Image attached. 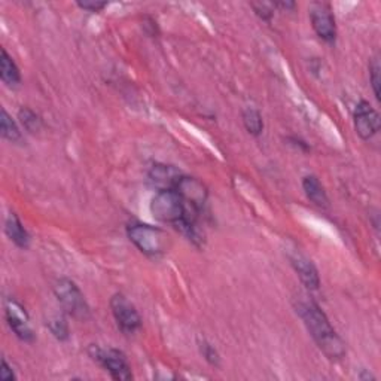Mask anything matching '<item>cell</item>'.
I'll use <instances>...</instances> for the list:
<instances>
[{"label": "cell", "mask_w": 381, "mask_h": 381, "mask_svg": "<svg viewBox=\"0 0 381 381\" xmlns=\"http://www.w3.org/2000/svg\"><path fill=\"white\" fill-rule=\"evenodd\" d=\"M297 312L304 322L307 331L317 344V347L331 360H341L346 356V344L334 330L328 316L312 300H300Z\"/></svg>", "instance_id": "6da1fadb"}, {"label": "cell", "mask_w": 381, "mask_h": 381, "mask_svg": "<svg viewBox=\"0 0 381 381\" xmlns=\"http://www.w3.org/2000/svg\"><path fill=\"white\" fill-rule=\"evenodd\" d=\"M151 213L157 221L174 227L180 221L197 222L199 209L185 203V199L174 189H164L158 191L152 198Z\"/></svg>", "instance_id": "7a4b0ae2"}, {"label": "cell", "mask_w": 381, "mask_h": 381, "mask_svg": "<svg viewBox=\"0 0 381 381\" xmlns=\"http://www.w3.org/2000/svg\"><path fill=\"white\" fill-rule=\"evenodd\" d=\"M130 242L148 257H159L166 253L170 237L162 229L148 224H132L127 228Z\"/></svg>", "instance_id": "3957f363"}, {"label": "cell", "mask_w": 381, "mask_h": 381, "mask_svg": "<svg viewBox=\"0 0 381 381\" xmlns=\"http://www.w3.org/2000/svg\"><path fill=\"white\" fill-rule=\"evenodd\" d=\"M54 294H56L63 310L78 320H88L91 316V310L78 284L70 279H59L54 284Z\"/></svg>", "instance_id": "277c9868"}, {"label": "cell", "mask_w": 381, "mask_h": 381, "mask_svg": "<svg viewBox=\"0 0 381 381\" xmlns=\"http://www.w3.org/2000/svg\"><path fill=\"white\" fill-rule=\"evenodd\" d=\"M89 356L97 360L99 364L112 375L114 380L127 381L133 378L132 367L122 352L115 349L104 350L97 346H91L89 347Z\"/></svg>", "instance_id": "5b68a950"}, {"label": "cell", "mask_w": 381, "mask_h": 381, "mask_svg": "<svg viewBox=\"0 0 381 381\" xmlns=\"http://www.w3.org/2000/svg\"><path fill=\"white\" fill-rule=\"evenodd\" d=\"M111 310L118 328L125 335H133L142 328V317L137 308L122 294H115L111 298Z\"/></svg>", "instance_id": "8992f818"}, {"label": "cell", "mask_w": 381, "mask_h": 381, "mask_svg": "<svg viewBox=\"0 0 381 381\" xmlns=\"http://www.w3.org/2000/svg\"><path fill=\"white\" fill-rule=\"evenodd\" d=\"M5 317L12 332L24 342L34 341V332L30 325V317L26 312V308L12 298H9L5 304Z\"/></svg>", "instance_id": "52a82bcc"}, {"label": "cell", "mask_w": 381, "mask_h": 381, "mask_svg": "<svg viewBox=\"0 0 381 381\" xmlns=\"http://www.w3.org/2000/svg\"><path fill=\"white\" fill-rule=\"evenodd\" d=\"M310 21L320 39L325 42H334L337 38L335 16L328 4H313L310 6Z\"/></svg>", "instance_id": "ba28073f"}, {"label": "cell", "mask_w": 381, "mask_h": 381, "mask_svg": "<svg viewBox=\"0 0 381 381\" xmlns=\"http://www.w3.org/2000/svg\"><path fill=\"white\" fill-rule=\"evenodd\" d=\"M355 130L360 136V139L370 140L372 139L381 127V119L378 112L367 100H360L355 109L353 114Z\"/></svg>", "instance_id": "9c48e42d"}, {"label": "cell", "mask_w": 381, "mask_h": 381, "mask_svg": "<svg viewBox=\"0 0 381 381\" xmlns=\"http://www.w3.org/2000/svg\"><path fill=\"white\" fill-rule=\"evenodd\" d=\"M174 191L185 199V203L199 210L203 209V206L207 202V195H209L207 188L195 177L184 174L182 179L179 180V184L176 185Z\"/></svg>", "instance_id": "30bf717a"}, {"label": "cell", "mask_w": 381, "mask_h": 381, "mask_svg": "<svg viewBox=\"0 0 381 381\" xmlns=\"http://www.w3.org/2000/svg\"><path fill=\"white\" fill-rule=\"evenodd\" d=\"M290 264H292L297 274L300 276L304 286L310 290H316L320 286V277L319 271L315 267V264L308 259L305 255L300 252H295L294 255H290Z\"/></svg>", "instance_id": "8fae6325"}, {"label": "cell", "mask_w": 381, "mask_h": 381, "mask_svg": "<svg viewBox=\"0 0 381 381\" xmlns=\"http://www.w3.org/2000/svg\"><path fill=\"white\" fill-rule=\"evenodd\" d=\"M148 176H149V182L158 191H164V189H174L176 185L179 184V180L182 179L184 173L173 166L154 164Z\"/></svg>", "instance_id": "7c38bea8"}, {"label": "cell", "mask_w": 381, "mask_h": 381, "mask_svg": "<svg viewBox=\"0 0 381 381\" xmlns=\"http://www.w3.org/2000/svg\"><path fill=\"white\" fill-rule=\"evenodd\" d=\"M5 232L9 240L21 249H27L30 244V235L15 213H9L5 221Z\"/></svg>", "instance_id": "4fadbf2b"}, {"label": "cell", "mask_w": 381, "mask_h": 381, "mask_svg": "<svg viewBox=\"0 0 381 381\" xmlns=\"http://www.w3.org/2000/svg\"><path fill=\"white\" fill-rule=\"evenodd\" d=\"M302 188L304 192L307 195V198L310 199L313 204H316L317 207H328L330 206V198L328 194H326L323 185L320 184V180L310 174V176H305L302 179Z\"/></svg>", "instance_id": "5bb4252c"}, {"label": "cell", "mask_w": 381, "mask_h": 381, "mask_svg": "<svg viewBox=\"0 0 381 381\" xmlns=\"http://www.w3.org/2000/svg\"><path fill=\"white\" fill-rule=\"evenodd\" d=\"M0 78L8 86H16L21 84V71L5 48L2 49V57H0Z\"/></svg>", "instance_id": "9a60e30c"}, {"label": "cell", "mask_w": 381, "mask_h": 381, "mask_svg": "<svg viewBox=\"0 0 381 381\" xmlns=\"http://www.w3.org/2000/svg\"><path fill=\"white\" fill-rule=\"evenodd\" d=\"M0 132H2L4 139L12 143H21L23 134L20 127L12 119V117L6 112V109H2V117H0Z\"/></svg>", "instance_id": "2e32d148"}, {"label": "cell", "mask_w": 381, "mask_h": 381, "mask_svg": "<svg viewBox=\"0 0 381 381\" xmlns=\"http://www.w3.org/2000/svg\"><path fill=\"white\" fill-rule=\"evenodd\" d=\"M243 124L246 127V130L252 136H261L264 132V119L259 111H257L255 107H246L243 109Z\"/></svg>", "instance_id": "e0dca14e"}, {"label": "cell", "mask_w": 381, "mask_h": 381, "mask_svg": "<svg viewBox=\"0 0 381 381\" xmlns=\"http://www.w3.org/2000/svg\"><path fill=\"white\" fill-rule=\"evenodd\" d=\"M18 119H20L24 130H27L29 133H38L42 129L41 117L31 111L30 107H21L20 112H18Z\"/></svg>", "instance_id": "ac0fdd59"}, {"label": "cell", "mask_w": 381, "mask_h": 381, "mask_svg": "<svg viewBox=\"0 0 381 381\" xmlns=\"http://www.w3.org/2000/svg\"><path fill=\"white\" fill-rule=\"evenodd\" d=\"M48 328L52 332V335L56 337L59 341H67L70 337L69 332V323L66 322L64 317L61 316H54L48 320Z\"/></svg>", "instance_id": "d6986e66"}, {"label": "cell", "mask_w": 381, "mask_h": 381, "mask_svg": "<svg viewBox=\"0 0 381 381\" xmlns=\"http://www.w3.org/2000/svg\"><path fill=\"white\" fill-rule=\"evenodd\" d=\"M380 60L378 57H374L370 64V79L372 85V91L377 100H380V85H381V78H380Z\"/></svg>", "instance_id": "ffe728a7"}, {"label": "cell", "mask_w": 381, "mask_h": 381, "mask_svg": "<svg viewBox=\"0 0 381 381\" xmlns=\"http://www.w3.org/2000/svg\"><path fill=\"white\" fill-rule=\"evenodd\" d=\"M199 350H202V355L204 356V359L209 362V364L219 365V355H217L216 349L212 346L210 342L203 340L202 342H199Z\"/></svg>", "instance_id": "44dd1931"}, {"label": "cell", "mask_w": 381, "mask_h": 381, "mask_svg": "<svg viewBox=\"0 0 381 381\" xmlns=\"http://www.w3.org/2000/svg\"><path fill=\"white\" fill-rule=\"evenodd\" d=\"M252 8L255 9L257 15L261 16L262 20L265 21H269L271 16H273L274 14V5L273 4H252Z\"/></svg>", "instance_id": "7402d4cb"}, {"label": "cell", "mask_w": 381, "mask_h": 381, "mask_svg": "<svg viewBox=\"0 0 381 381\" xmlns=\"http://www.w3.org/2000/svg\"><path fill=\"white\" fill-rule=\"evenodd\" d=\"M81 9L84 11H89V12H100L102 9H104L107 6L106 2H100V0H79L76 4Z\"/></svg>", "instance_id": "603a6c76"}, {"label": "cell", "mask_w": 381, "mask_h": 381, "mask_svg": "<svg viewBox=\"0 0 381 381\" xmlns=\"http://www.w3.org/2000/svg\"><path fill=\"white\" fill-rule=\"evenodd\" d=\"M0 378H2L4 381L15 380V374L12 371V367L8 364L6 359H2V370H0Z\"/></svg>", "instance_id": "cb8c5ba5"}]
</instances>
